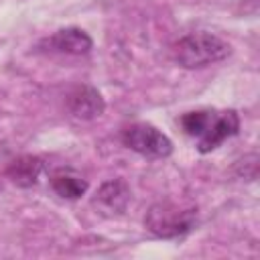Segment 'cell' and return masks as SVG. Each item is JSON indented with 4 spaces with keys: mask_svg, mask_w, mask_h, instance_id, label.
I'll list each match as a JSON object with an SVG mask.
<instances>
[{
    "mask_svg": "<svg viewBox=\"0 0 260 260\" xmlns=\"http://www.w3.org/2000/svg\"><path fill=\"white\" fill-rule=\"evenodd\" d=\"M232 47L223 39L211 32H191L181 37L173 45V59L185 69H199L230 57Z\"/></svg>",
    "mask_w": 260,
    "mask_h": 260,
    "instance_id": "6da1fadb",
    "label": "cell"
},
{
    "mask_svg": "<svg viewBox=\"0 0 260 260\" xmlns=\"http://www.w3.org/2000/svg\"><path fill=\"white\" fill-rule=\"evenodd\" d=\"M197 223V209L171 201L152 205L144 217V225L158 238H177L191 232Z\"/></svg>",
    "mask_w": 260,
    "mask_h": 260,
    "instance_id": "7a4b0ae2",
    "label": "cell"
},
{
    "mask_svg": "<svg viewBox=\"0 0 260 260\" xmlns=\"http://www.w3.org/2000/svg\"><path fill=\"white\" fill-rule=\"evenodd\" d=\"M122 142L130 150H134L146 158H165L173 152V142L169 140V136H165L154 126L142 124V122L124 128Z\"/></svg>",
    "mask_w": 260,
    "mask_h": 260,
    "instance_id": "3957f363",
    "label": "cell"
},
{
    "mask_svg": "<svg viewBox=\"0 0 260 260\" xmlns=\"http://www.w3.org/2000/svg\"><path fill=\"white\" fill-rule=\"evenodd\" d=\"M238 130H240V118L234 110H225V112L211 110L203 132L197 136V150L203 154L211 152L219 144H223L228 138L238 134Z\"/></svg>",
    "mask_w": 260,
    "mask_h": 260,
    "instance_id": "277c9868",
    "label": "cell"
},
{
    "mask_svg": "<svg viewBox=\"0 0 260 260\" xmlns=\"http://www.w3.org/2000/svg\"><path fill=\"white\" fill-rule=\"evenodd\" d=\"M104 98L91 85H77L67 93V110L77 120H93L104 114Z\"/></svg>",
    "mask_w": 260,
    "mask_h": 260,
    "instance_id": "5b68a950",
    "label": "cell"
},
{
    "mask_svg": "<svg viewBox=\"0 0 260 260\" xmlns=\"http://www.w3.org/2000/svg\"><path fill=\"white\" fill-rule=\"evenodd\" d=\"M128 201H130V189L122 179H112L102 183V187L95 191L91 199V203L106 215L124 213Z\"/></svg>",
    "mask_w": 260,
    "mask_h": 260,
    "instance_id": "8992f818",
    "label": "cell"
},
{
    "mask_svg": "<svg viewBox=\"0 0 260 260\" xmlns=\"http://www.w3.org/2000/svg\"><path fill=\"white\" fill-rule=\"evenodd\" d=\"M41 45L47 47L49 51H55V53L85 55V53H89L93 41H91V37L85 30L75 28V26H69V28L57 30L55 35H51L49 39H45Z\"/></svg>",
    "mask_w": 260,
    "mask_h": 260,
    "instance_id": "52a82bcc",
    "label": "cell"
},
{
    "mask_svg": "<svg viewBox=\"0 0 260 260\" xmlns=\"http://www.w3.org/2000/svg\"><path fill=\"white\" fill-rule=\"evenodd\" d=\"M43 160L39 156H18L14 158L8 169H6V175L8 179L16 185V187H22V189H28V187H35L43 175Z\"/></svg>",
    "mask_w": 260,
    "mask_h": 260,
    "instance_id": "ba28073f",
    "label": "cell"
},
{
    "mask_svg": "<svg viewBox=\"0 0 260 260\" xmlns=\"http://www.w3.org/2000/svg\"><path fill=\"white\" fill-rule=\"evenodd\" d=\"M51 185H53V191L65 199H77L87 191V181L69 171L55 173L51 179Z\"/></svg>",
    "mask_w": 260,
    "mask_h": 260,
    "instance_id": "9c48e42d",
    "label": "cell"
},
{
    "mask_svg": "<svg viewBox=\"0 0 260 260\" xmlns=\"http://www.w3.org/2000/svg\"><path fill=\"white\" fill-rule=\"evenodd\" d=\"M209 114H211V110H197V112L185 114V116L181 118V126H183V130H185V134L197 138V136L203 132V128H205V124H207V120H209Z\"/></svg>",
    "mask_w": 260,
    "mask_h": 260,
    "instance_id": "30bf717a",
    "label": "cell"
}]
</instances>
